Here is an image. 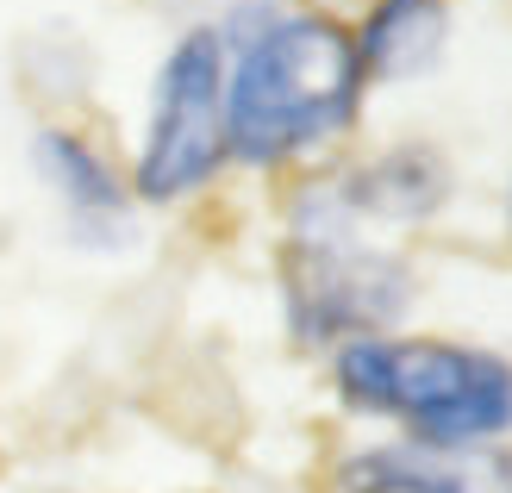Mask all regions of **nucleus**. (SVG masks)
<instances>
[{
    "instance_id": "6e6552de",
    "label": "nucleus",
    "mask_w": 512,
    "mask_h": 493,
    "mask_svg": "<svg viewBox=\"0 0 512 493\" xmlns=\"http://www.w3.org/2000/svg\"><path fill=\"white\" fill-rule=\"evenodd\" d=\"M356 57H363L369 88H406L438 75L456 38V7L450 0H369L363 19L350 25Z\"/></svg>"
},
{
    "instance_id": "423d86ee",
    "label": "nucleus",
    "mask_w": 512,
    "mask_h": 493,
    "mask_svg": "<svg viewBox=\"0 0 512 493\" xmlns=\"http://www.w3.org/2000/svg\"><path fill=\"white\" fill-rule=\"evenodd\" d=\"M338 493H512V462L500 450H431L381 437L338 456Z\"/></svg>"
},
{
    "instance_id": "0eeeda50",
    "label": "nucleus",
    "mask_w": 512,
    "mask_h": 493,
    "mask_svg": "<svg viewBox=\"0 0 512 493\" xmlns=\"http://www.w3.org/2000/svg\"><path fill=\"white\" fill-rule=\"evenodd\" d=\"M338 200L350 206L356 219H369L375 231H406V225H425L438 219L450 194H456V169L438 157L431 144H388L375 157L350 163L338 175H325Z\"/></svg>"
},
{
    "instance_id": "39448f33",
    "label": "nucleus",
    "mask_w": 512,
    "mask_h": 493,
    "mask_svg": "<svg viewBox=\"0 0 512 493\" xmlns=\"http://www.w3.org/2000/svg\"><path fill=\"white\" fill-rule=\"evenodd\" d=\"M32 175L44 181V194L63 206V225L82 244H119L132 238V181L125 169L75 125H38L32 132Z\"/></svg>"
},
{
    "instance_id": "20e7f679",
    "label": "nucleus",
    "mask_w": 512,
    "mask_h": 493,
    "mask_svg": "<svg viewBox=\"0 0 512 493\" xmlns=\"http://www.w3.org/2000/svg\"><path fill=\"white\" fill-rule=\"evenodd\" d=\"M225 169V38L219 25H188L150 75L125 181L138 206H188Z\"/></svg>"
},
{
    "instance_id": "f257e3e1",
    "label": "nucleus",
    "mask_w": 512,
    "mask_h": 493,
    "mask_svg": "<svg viewBox=\"0 0 512 493\" xmlns=\"http://www.w3.org/2000/svg\"><path fill=\"white\" fill-rule=\"evenodd\" d=\"M225 38V157L250 175H281L331 157L363 119L369 75L350 19L313 0H256Z\"/></svg>"
},
{
    "instance_id": "f03ea898",
    "label": "nucleus",
    "mask_w": 512,
    "mask_h": 493,
    "mask_svg": "<svg viewBox=\"0 0 512 493\" xmlns=\"http://www.w3.org/2000/svg\"><path fill=\"white\" fill-rule=\"evenodd\" d=\"M331 394L356 419H381L431 450H500L512 437V356L463 337H350L331 350Z\"/></svg>"
},
{
    "instance_id": "7ed1b4c3",
    "label": "nucleus",
    "mask_w": 512,
    "mask_h": 493,
    "mask_svg": "<svg viewBox=\"0 0 512 493\" xmlns=\"http://www.w3.org/2000/svg\"><path fill=\"white\" fill-rule=\"evenodd\" d=\"M281 306L306 350H338L350 337L394 331L413 306V269L388 244V231L356 219L331 181H306L288 200L281 238Z\"/></svg>"
},
{
    "instance_id": "1a4fd4ad",
    "label": "nucleus",
    "mask_w": 512,
    "mask_h": 493,
    "mask_svg": "<svg viewBox=\"0 0 512 493\" xmlns=\"http://www.w3.org/2000/svg\"><path fill=\"white\" fill-rule=\"evenodd\" d=\"M506 238H512V181H506Z\"/></svg>"
}]
</instances>
